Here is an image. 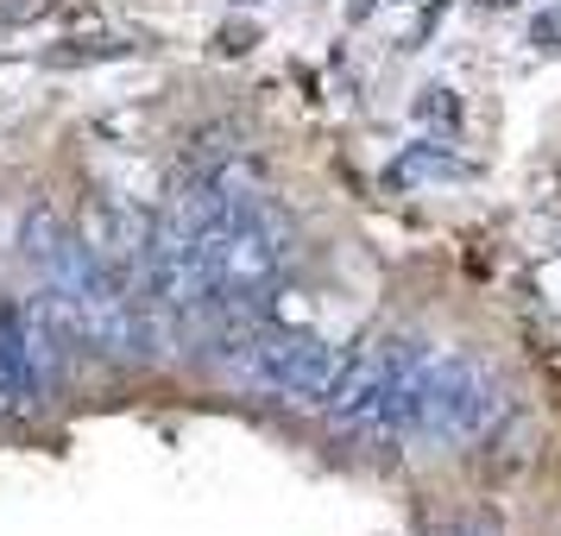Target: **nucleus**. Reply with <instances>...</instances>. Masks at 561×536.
I'll list each match as a JSON object with an SVG mask.
<instances>
[{
	"label": "nucleus",
	"instance_id": "1",
	"mask_svg": "<svg viewBox=\"0 0 561 536\" xmlns=\"http://www.w3.org/2000/svg\"><path fill=\"white\" fill-rule=\"evenodd\" d=\"M215 347H221V366H228L240 385L253 391H278V398H297V404H329V391L347 373V354L322 341L309 329H284V322H233V329H215Z\"/></svg>",
	"mask_w": 561,
	"mask_h": 536
},
{
	"label": "nucleus",
	"instance_id": "2",
	"mask_svg": "<svg viewBox=\"0 0 561 536\" xmlns=\"http://www.w3.org/2000/svg\"><path fill=\"white\" fill-rule=\"evenodd\" d=\"M505 423V385L485 373L480 360H435L423 385V435L448 442H480Z\"/></svg>",
	"mask_w": 561,
	"mask_h": 536
},
{
	"label": "nucleus",
	"instance_id": "3",
	"mask_svg": "<svg viewBox=\"0 0 561 536\" xmlns=\"http://www.w3.org/2000/svg\"><path fill=\"white\" fill-rule=\"evenodd\" d=\"M77 247L95 259L102 272H114L121 284H139V272H146V253H152V215H139V208H127V203H114V196H89Z\"/></svg>",
	"mask_w": 561,
	"mask_h": 536
},
{
	"label": "nucleus",
	"instance_id": "4",
	"mask_svg": "<svg viewBox=\"0 0 561 536\" xmlns=\"http://www.w3.org/2000/svg\"><path fill=\"white\" fill-rule=\"evenodd\" d=\"M20 247H26V259L45 272V278H57V265L70 259L77 233L64 228V215H57L51 203H32V208H26V228H20Z\"/></svg>",
	"mask_w": 561,
	"mask_h": 536
},
{
	"label": "nucleus",
	"instance_id": "5",
	"mask_svg": "<svg viewBox=\"0 0 561 536\" xmlns=\"http://www.w3.org/2000/svg\"><path fill=\"white\" fill-rule=\"evenodd\" d=\"M460 171V158L448 152V146H442V139H416V146H410L404 158H398V164H391V171H385V178L398 183V190H416V183H430V178H455Z\"/></svg>",
	"mask_w": 561,
	"mask_h": 536
},
{
	"label": "nucleus",
	"instance_id": "6",
	"mask_svg": "<svg viewBox=\"0 0 561 536\" xmlns=\"http://www.w3.org/2000/svg\"><path fill=\"white\" fill-rule=\"evenodd\" d=\"M416 121H423V127H460V95L455 89H430V95L416 102Z\"/></svg>",
	"mask_w": 561,
	"mask_h": 536
},
{
	"label": "nucleus",
	"instance_id": "7",
	"mask_svg": "<svg viewBox=\"0 0 561 536\" xmlns=\"http://www.w3.org/2000/svg\"><path fill=\"white\" fill-rule=\"evenodd\" d=\"M536 45H542V52H561V13H542V20H536Z\"/></svg>",
	"mask_w": 561,
	"mask_h": 536
},
{
	"label": "nucleus",
	"instance_id": "8",
	"mask_svg": "<svg viewBox=\"0 0 561 536\" xmlns=\"http://www.w3.org/2000/svg\"><path fill=\"white\" fill-rule=\"evenodd\" d=\"M480 7H492V13H499V7H517V0H480Z\"/></svg>",
	"mask_w": 561,
	"mask_h": 536
},
{
	"label": "nucleus",
	"instance_id": "9",
	"mask_svg": "<svg viewBox=\"0 0 561 536\" xmlns=\"http://www.w3.org/2000/svg\"><path fill=\"white\" fill-rule=\"evenodd\" d=\"M240 7H253V0H240Z\"/></svg>",
	"mask_w": 561,
	"mask_h": 536
}]
</instances>
